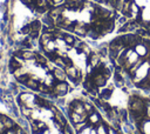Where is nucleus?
<instances>
[{"label":"nucleus","mask_w":150,"mask_h":134,"mask_svg":"<svg viewBox=\"0 0 150 134\" xmlns=\"http://www.w3.org/2000/svg\"><path fill=\"white\" fill-rule=\"evenodd\" d=\"M62 133H63V134H73V130H71V128H70L68 125H66V126L62 128Z\"/></svg>","instance_id":"obj_18"},{"label":"nucleus","mask_w":150,"mask_h":134,"mask_svg":"<svg viewBox=\"0 0 150 134\" xmlns=\"http://www.w3.org/2000/svg\"><path fill=\"white\" fill-rule=\"evenodd\" d=\"M0 120L2 121V123H4V126H5V128L6 129H12V128H14L16 125L8 118V116H6V115H1L0 116Z\"/></svg>","instance_id":"obj_8"},{"label":"nucleus","mask_w":150,"mask_h":134,"mask_svg":"<svg viewBox=\"0 0 150 134\" xmlns=\"http://www.w3.org/2000/svg\"><path fill=\"white\" fill-rule=\"evenodd\" d=\"M32 75L30 74H28V73H26V74H22L21 76H19V78H16V80L20 82V83H22V85H25V82L30 78Z\"/></svg>","instance_id":"obj_15"},{"label":"nucleus","mask_w":150,"mask_h":134,"mask_svg":"<svg viewBox=\"0 0 150 134\" xmlns=\"http://www.w3.org/2000/svg\"><path fill=\"white\" fill-rule=\"evenodd\" d=\"M63 40H64V42H66L68 46L73 47V45H74V42H75V36L71 35V34H69V33H64Z\"/></svg>","instance_id":"obj_12"},{"label":"nucleus","mask_w":150,"mask_h":134,"mask_svg":"<svg viewBox=\"0 0 150 134\" xmlns=\"http://www.w3.org/2000/svg\"><path fill=\"white\" fill-rule=\"evenodd\" d=\"M149 72H150V62H148V61H144V63L135 72V74H134V76L131 78V80H132V82H134V85L135 86H137L139 82H142L144 79H146V76H148V74H149Z\"/></svg>","instance_id":"obj_1"},{"label":"nucleus","mask_w":150,"mask_h":134,"mask_svg":"<svg viewBox=\"0 0 150 134\" xmlns=\"http://www.w3.org/2000/svg\"><path fill=\"white\" fill-rule=\"evenodd\" d=\"M35 56H36V53L35 52H32V51H22V54H21V58L26 61H29V60H33L35 61Z\"/></svg>","instance_id":"obj_9"},{"label":"nucleus","mask_w":150,"mask_h":134,"mask_svg":"<svg viewBox=\"0 0 150 134\" xmlns=\"http://www.w3.org/2000/svg\"><path fill=\"white\" fill-rule=\"evenodd\" d=\"M83 107H84V110L87 112L88 115L91 114V113H94V112H96L95 106L91 102H89V101H83Z\"/></svg>","instance_id":"obj_11"},{"label":"nucleus","mask_w":150,"mask_h":134,"mask_svg":"<svg viewBox=\"0 0 150 134\" xmlns=\"http://www.w3.org/2000/svg\"><path fill=\"white\" fill-rule=\"evenodd\" d=\"M69 92V85L66 82V81H59L54 87H53V94L56 96V98H60V96H64L67 93Z\"/></svg>","instance_id":"obj_2"},{"label":"nucleus","mask_w":150,"mask_h":134,"mask_svg":"<svg viewBox=\"0 0 150 134\" xmlns=\"http://www.w3.org/2000/svg\"><path fill=\"white\" fill-rule=\"evenodd\" d=\"M39 83H40V81H38V80H34V79L29 78V79L25 82V86H26V87H28L29 89L38 91V88H39Z\"/></svg>","instance_id":"obj_10"},{"label":"nucleus","mask_w":150,"mask_h":134,"mask_svg":"<svg viewBox=\"0 0 150 134\" xmlns=\"http://www.w3.org/2000/svg\"><path fill=\"white\" fill-rule=\"evenodd\" d=\"M5 134H16V133H15V129L12 128V129H6Z\"/></svg>","instance_id":"obj_20"},{"label":"nucleus","mask_w":150,"mask_h":134,"mask_svg":"<svg viewBox=\"0 0 150 134\" xmlns=\"http://www.w3.org/2000/svg\"><path fill=\"white\" fill-rule=\"evenodd\" d=\"M95 128H96L97 134H109V127L103 122V120H101V121L95 126Z\"/></svg>","instance_id":"obj_7"},{"label":"nucleus","mask_w":150,"mask_h":134,"mask_svg":"<svg viewBox=\"0 0 150 134\" xmlns=\"http://www.w3.org/2000/svg\"><path fill=\"white\" fill-rule=\"evenodd\" d=\"M94 126H91V125H89L88 123V126L86 127V128H83L81 132H79L77 134H90V130H91V128H93Z\"/></svg>","instance_id":"obj_16"},{"label":"nucleus","mask_w":150,"mask_h":134,"mask_svg":"<svg viewBox=\"0 0 150 134\" xmlns=\"http://www.w3.org/2000/svg\"><path fill=\"white\" fill-rule=\"evenodd\" d=\"M21 33L23 34H29L30 33V25H26L25 27L21 28Z\"/></svg>","instance_id":"obj_19"},{"label":"nucleus","mask_w":150,"mask_h":134,"mask_svg":"<svg viewBox=\"0 0 150 134\" xmlns=\"http://www.w3.org/2000/svg\"><path fill=\"white\" fill-rule=\"evenodd\" d=\"M53 74H54V76H55V79L57 81H66V79H67V74H66L64 68L55 67L53 69Z\"/></svg>","instance_id":"obj_3"},{"label":"nucleus","mask_w":150,"mask_h":134,"mask_svg":"<svg viewBox=\"0 0 150 134\" xmlns=\"http://www.w3.org/2000/svg\"><path fill=\"white\" fill-rule=\"evenodd\" d=\"M87 126H88V121H87V120H86V121H81V122H77V123H75V125H74L76 133L81 132V130H82L83 128H86Z\"/></svg>","instance_id":"obj_13"},{"label":"nucleus","mask_w":150,"mask_h":134,"mask_svg":"<svg viewBox=\"0 0 150 134\" xmlns=\"http://www.w3.org/2000/svg\"><path fill=\"white\" fill-rule=\"evenodd\" d=\"M93 81H94V85L97 87V88H102V87H105L107 85V79L103 74H98V75H95L93 76Z\"/></svg>","instance_id":"obj_5"},{"label":"nucleus","mask_w":150,"mask_h":134,"mask_svg":"<svg viewBox=\"0 0 150 134\" xmlns=\"http://www.w3.org/2000/svg\"><path fill=\"white\" fill-rule=\"evenodd\" d=\"M102 120V118H101V115L97 113V112H94V113H91V114H89L88 115V118H87V121H88V123L89 125H91V126H96L100 121Z\"/></svg>","instance_id":"obj_6"},{"label":"nucleus","mask_w":150,"mask_h":134,"mask_svg":"<svg viewBox=\"0 0 150 134\" xmlns=\"http://www.w3.org/2000/svg\"><path fill=\"white\" fill-rule=\"evenodd\" d=\"M134 51L139 55V58H144L146 54H148V52H149V48L143 43V41L142 42H139V43H137L135 47H134Z\"/></svg>","instance_id":"obj_4"},{"label":"nucleus","mask_w":150,"mask_h":134,"mask_svg":"<svg viewBox=\"0 0 150 134\" xmlns=\"http://www.w3.org/2000/svg\"><path fill=\"white\" fill-rule=\"evenodd\" d=\"M103 75L105 76V79H107V80H109V79L111 78V71H110V69L107 67V68L103 71Z\"/></svg>","instance_id":"obj_17"},{"label":"nucleus","mask_w":150,"mask_h":134,"mask_svg":"<svg viewBox=\"0 0 150 134\" xmlns=\"http://www.w3.org/2000/svg\"><path fill=\"white\" fill-rule=\"evenodd\" d=\"M33 110H34V109H32V108H28V107H26V106H21V113H22V115L26 116V118H28V119L30 118Z\"/></svg>","instance_id":"obj_14"}]
</instances>
